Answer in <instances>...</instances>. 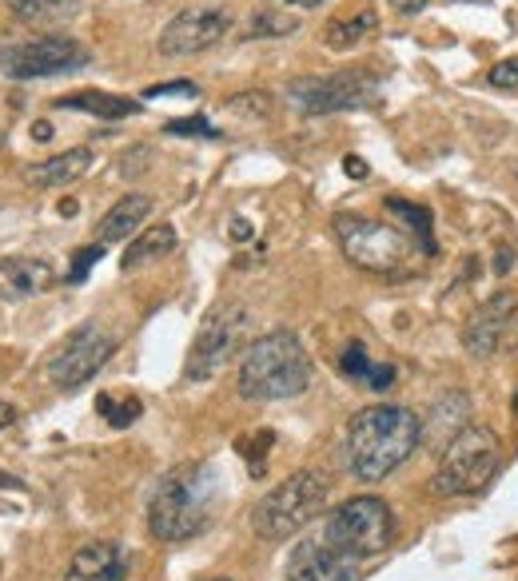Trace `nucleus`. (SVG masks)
<instances>
[{
  "mask_svg": "<svg viewBox=\"0 0 518 581\" xmlns=\"http://www.w3.org/2000/svg\"><path fill=\"white\" fill-rule=\"evenodd\" d=\"M422 422L407 407H367L347 427V467L359 482H383L419 450Z\"/></svg>",
  "mask_w": 518,
  "mask_h": 581,
  "instance_id": "obj_1",
  "label": "nucleus"
},
{
  "mask_svg": "<svg viewBox=\"0 0 518 581\" xmlns=\"http://www.w3.org/2000/svg\"><path fill=\"white\" fill-rule=\"evenodd\" d=\"M311 387V359L291 331H268L240 359V399L283 402Z\"/></svg>",
  "mask_w": 518,
  "mask_h": 581,
  "instance_id": "obj_2",
  "label": "nucleus"
},
{
  "mask_svg": "<svg viewBox=\"0 0 518 581\" xmlns=\"http://www.w3.org/2000/svg\"><path fill=\"white\" fill-rule=\"evenodd\" d=\"M216 494V474L211 467L196 462V467H180L163 478L148 505V530L160 542H183L203 530L208 522V505Z\"/></svg>",
  "mask_w": 518,
  "mask_h": 581,
  "instance_id": "obj_3",
  "label": "nucleus"
},
{
  "mask_svg": "<svg viewBox=\"0 0 518 581\" xmlns=\"http://www.w3.org/2000/svg\"><path fill=\"white\" fill-rule=\"evenodd\" d=\"M502 442L490 427H462L447 447H442L439 470L431 478L435 498H462L487 490V482L499 474Z\"/></svg>",
  "mask_w": 518,
  "mask_h": 581,
  "instance_id": "obj_4",
  "label": "nucleus"
},
{
  "mask_svg": "<svg viewBox=\"0 0 518 581\" xmlns=\"http://www.w3.org/2000/svg\"><path fill=\"white\" fill-rule=\"evenodd\" d=\"M327 505V478L319 470H296L288 482H279L271 494H263L251 510V530L268 542L299 534L308 522H316Z\"/></svg>",
  "mask_w": 518,
  "mask_h": 581,
  "instance_id": "obj_5",
  "label": "nucleus"
},
{
  "mask_svg": "<svg viewBox=\"0 0 518 581\" xmlns=\"http://www.w3.org/2000/svg\"><path fill=\"white\" fill-rule=\"evenodd\" d=\"M323 542L336 545L347 558H375L395 542V514L383 498L359 494L351 502H343L336 514L327 518Z\"/></svg>",
  "mask_w": 518,
  "mask_h": 581,
  "instance_id": "obj_6",
  "label": "nucleus"
},
{
  "mask_svg": "<svg viewBox=\"0 0 518 581\" xmlns=\"http://www.w3.org/2000/svg\"><path fill=\"white\" fill-rule=\"evenodd\" d=\"M336 236L343 256L371 276H399L411 259V239L404 231L367 216H336Z\"/></svg>",
  "mask_w": 518,
  "mask_h": 581,
  "instance_id": "obj_7",
  "label": "nucleus"
},
{
  "mask_svg": "<svg viewBox=\"0 0 518 581\" xmlns=\"http://www.w3.org/2000/svg\"><path fill=\"white\" fill-rule=\"evenodd\" d=\"M375 96H379V80L363 68H347L336 77H299L283 88V100L303 116L356 112V108H371Z\"/></svg>",
  "mask_w": 518,
  "mask_h": 581,
  "instance_id": "obj_8",
  "label": "nucleus"
},
{
  "mask_svg": "<svg viewBox=\"0 0 518 581\" xmlns=\"http://www.w3.org/2000/svg\"><path fill=\"white\" fill-rule=\"evenodd\" d=\"M251 323V311L243 303H223L216 311H208V319L200 323L192 339V354H188V367H183V379L188 382H208L231 362V354L240 351V339Z\"/></svg>",
  "mask_w": 518,
  "mask_h": 581,
  "instance_id": "obj_9",
  "label": "nucleus"
},
{
  "mask_svg": "<svg viewBox=\"0 0 518 581\" xmlns=\"http://www.w3.org/2000/svg\"><path fill=\"white\" fill-rule=\"evenodd\" d=\"M112 351H116L112 334H108L100 323H84V327H77V331L64 334V343L52 351L44 374H49V382L57 391H80L84 382L97 379V371L104 367Z\"/></svg>",
  "mask_w": 518,
  "mask_h": 581,
  "instance_id": "obj_10",
  "label": "nucleus"
},
{
  "mask_svg": "<svg viewBox=\"0 0 518 581\" xmlns=\"http://www.w3.org/2000/svg\"><path fill=\"white\" fill-rule=\"evenodd\" d=\"M88 64V48L72 37H32L20 44L0 48V72L9 80H40L60 77V72H77Z\"/></svg>",
  "mask_w": 518,
  "mask_h": 581,
  "instance_id": "obj_11",
  "label": "nucleus"
},
{
  "mask_svg": "<svg viewBox=\"0 0 518 581\" xmlns=\"http://www.w3.org/2000/svg\"><path fill=\"white\" fill-rule=\"evenodd\" d=\"M231 32V12L216 9V4H192V9L176 12L160 32V57H200L208 48H216Z\"/></svg>",
  "mask_w": 518,
  "mask_h": 581,
  "instance_id": "obj_12",
  "label": "nucleus"
},
{
  "mask_svg": "<svg viewBox=\"0 0 518 581\" xmlns=\"http://www.w3.org/2000/svg\"><path fill=\"white\" fill-rule=\"evenodd\" d=\"M515 311H518L515 291H499V295H490L479 311L470 314V323L462 327V347H467L470 359H490V354L499 351V343L510 331Z\"/></svg>",
  "mask_w": 518,
  "mask_h": 581,
  "instance_id": "obj_13",
  "label": "nucleus"
},
{
  "mask_svg": "<svg viewBox=\"0 0 518 581\" xmlns=\"http://www.w3.org/2000/svg\"><path fill=\"white\" fill-rule=\"evenodd\" d=\"M359 578V565L356 558L339 553L336 545L327 542H299L288 558V581H356Z\"/></svg>",
  "mask_w": 518,
  "mask_h": 581,
  "instance_id": "obj_14",
  "label": "nucleus"
},
{
  "mask_svg": "<svg viewBox=\"0 0 518 581\" xmlns=\"http://www.w3.org/2000/svg\"><path fill=\"white\" fill-rule=\"evenodd\" d=\"M52 283H57V268H52L49 259H29V256L0 259V299L4 303L32 299L40 291H49Z\"/></svg>",
  "mask_w": 518,
  "mask_h": 581,
  "instance_id": "obj_15",
  "label": "nucleus"
},
{
  "mask_svg": "<svg viewBox=\"0 0 518 581\" xmlns=\"http://www.w3.org/2000/svg\"><path fill=\"white\" fill-rule=\"evenodd\" d=\"M92 160H97L92 148H68V152H60V156L29 163V168H24V180L40 191H57V188H68V183L84 180V176L92 172Z\"/></svg>",
  "mask_w": 518,
  "mask_h": 581,
  "instance_id": "obj_16",
  "label": "nucleus"
},
{
  "mask_svg": "<svg viewBox=\"0 0 518 581\" xmlns=\"http://www.w3.org/2000/svg\"><path fill=\"white\" fill-rule=\"evenodd\" d=\"M128 558L116 542H88L72 553L64 581H124Z\"/></svg>",
  "mask_w": 518,
  "mask_h": 581,
  "instance_id": "obj_17",
  "label": "nucleus"
},
{
  "mask_svg": "<svg viewBox=\"0 0 518 581\" xmlns=\"http://www.w3.org/2000/svg\"><path fill=\"white\" fill-rule=\"evenodd\" d=\"M152 216V200L148 196H140V191H128V196H120V200L112 203V211H108L104 220H100V243H120V239L132 236L140 223Z\"/></svg>",
  "mask_w": 518,
  "mask_h": 581,
  "instance_id": "obj_18",
  "label": "nucleus"
},
{
  "mask_svg": "<svg viewBox=\"0 0 518 581\" xmlns=\"http://www.w3.org/2000/svg\"><path fill=\"white\" fill-rule=\"evenodd\" d=\"M60 112H88V116H100V120H124V116L140 112V100H128V96H112V92H68L57 100Z\"/></svg>",
  "mask_w": 518,
  "mask_h": 581,
  "instance_id": "obj_19",
  "label": "nucleus"
},
{
  "mask_svg": "<svg viewBox=\"0 0 518 581\" xmlns=\"http://www.w3.org/2000/svg\"><path fill=\"white\" fill-rule=\"evenodd\" d=\"M168 251H176V228H172V223H160V228L140 231V236L128 243L124 259H120V268L136 271V268H145V263H156V259H163Z\"/></svg>",
  "mask_w": 518,
  "mask_h": 581,
  "instance_id": "obj_20",
  "label": "nucleus"
},
{
  "mask_svg": "<svg viewBox=\"0 0 518 581\" xmlns=\"http://www.w3.org/2000/svg\"><path fill=\"white\" fill-rule=\"evenodd\" d=\"M4 4L24 24H64L80 12V0H4Z\"/></svg>",
  "mask_w": 518,
  "mask_h": 581,
  "instance_id": "obj_21",
  "label": "nucleus"
},
{
  "mask_svg": "<svg viewBox=\"0 0 518 581\" xmlns=\"http://www.w3.org/2000/svg\"><path fill=\"white\" fill-rule=\"evenodd\" d=\"M375 24H379V17H375L371 9L356 12V17H339L323 29V44L331 48V52H347V48H356L359 40L371 37Z\"/></svg>",
  "mask_w": 518,
  "mask_h": 581,
  "instance_id": "obj_22",
  "label": "nucleus"
},
{
  "mask_svg": "<svg viewBox=\"0 0 518 581\" xmlns=\"http://www.w3.org/2000/svg\"><path fill=\"white\" fill-rule=\"evenodd\" d=\"M387 211L391 216H399V220L407 223V228L419 236V251L422 256H435V236H431V211L422 208V203H411V200H387Z\"/></svg>",
  "mask_w": 518,
  "mask_h": 581,
  "instance_id": "obj_23",
  "label": "nucleus"
},
{
  "mask_svg": "<svg viewBox=\"0 0 518 581\" xmlns=\"http://www.w3.org/2000/svg\"><path fill=\"white\" fill-rule=\"evenodd\" d=\"M467 419H470V402H467V394H459V391H451L447 399H439L435 402V410H431V430H435V439L442 434V427H447V434H459L462 427H467Z\"/></svg>",
  "mask_w": 518,
  "mask_h": 581,
  "instance_id": "obj_24",
  "label": "nucleus"
},
{
  "mask_svg": "<svg viewBox=\"0 0 518 581\" xmlns=\"http://www.w3.org/2000/svg\"><path fill=\"white\" fill-rule=\"evenodd\" d=\"M248 32L256 40H283L291 37V32H299V17H291V12H279V9H263L251 17Z\"/></svg>",
  "mask_w": 518,
  "mask_h": 581,
  "instance_id": "obj_25",
  "label": "nucleus"
},
{
  "mask_svg": "<svg viewBox=\"0 0 518 581\" xmlns=\"http://www.w3.org/2000/svg\"><path fill=\"white\" fill-rule=\"evenodd\" d=\"M97 410L104 414L108 422H112L116 430H124V427H132L140 414H145V407H140V399H124V402H116L112 394H100L97 399Z\"/></svg>",
  "mask_w": 518,
  "mask_h": 581,
  "instance_id": "obj_26",
  "label": "nucleus"
},
{
  "mask_svg": "<svg viewBox=\"0 0 518 581\" xmlns=\"http://www.w3.org/2000/svg\"><path fill=\"white\" fill-rule=\"evenodd\" d=\"M228 112L248 116V120H268V116H271V96L268 92H240V96H231Z\"/></svg>",
  "mask_w": 518,
  "mask_h": 581,
  "instance_id": "obj_27",
  "label": "nucleus"
},
{
  "mask_svg": "<svg viewBox=\"0 0 518 581\" xmlns=\"http://www.w3.org/2000/svg\"><path fill=\"white\" fill-rule=\"evenodd\" d=\"M339 367H343V374H351L356 382H367V374H371L375 362L367 359L363 343H351V347L343 351V359H339Z\"/></svg>",
  "mask_w": 518,
  "mask_h": 581,
  "instance_id": "obj_28",
  "label": "nucleus"
},
{
  "mask_svg": "<svg viewBox=\"0 0 518 581\" xmlns=\"http://www.w3.org/2000/svg\"><path fill=\"white\" fill-rule=\"evenodd\" d=\"M100 259H104V243H92V248H80L77 256H72V271H68V279H72V283H84L88 271L97 268Z\"/></svg>",
  "mask_w": 518,
  "mask_h": 581,
  "instance_id": "obj_29",
  "label": "nucleus"
},
{
  "mask_svg": "<svg viewBox=\"0 0 518 581\" xmlns=\"http://www.w3.org/2000/svg\"><path fill=\"white\" fill-rule=\"evenodd\" d=\"M168 136H196V140H216V128L203 120V116H188V120H172V124L163 128Z\"/></svg>",
  "mask_w": 518,
  "mask_h": 581,
  "instance_id": "obj_30",
  "label": "nucleus"
},
{
  "mask_svg": "<svg viewBox=\"0 0 518 581\" xmlns=\"http://www.w3.org/2000/svg\"><path fill=\"white\" fill-rule=\"evenodd\" d=\"M160 96H188V100H196L200 96V88L192 84V80H168V84H152L145 92V100H160Z\"/></svg>",
  "mask_w": 518,
  "mask_h": 581,
  "instance_id": "obj_31",
  "label": "nucleus"
},
{
  "mask_svg": "<svg viewBox=\"0 0 518 581\" xmlns=\"http://www.w3.org/2000/svg\"><path fill=\"white\" fill-rule=\"evenodd\" d=\"M487 80H490V88H518V57L515 60H502V64H495L487 72Z\"/></svg>",
  "mask_w": 518,
  "mask_h": 581,
  "instance_id": "obj_32",
  "label": "nucleus"
},
{
  "mask_svg": "<svg viewBox=\"0 0 518 581\" xmlns=\"http://www.w3.org/2000/svg\"><path fill=\"white\" fill-rule=\"evenodd\" d=\"M391 382H395V367H391V362H375L363 387H367V391H379V394H383V391H391Z\"/></svg>",
  "mask_w": 518,
  "mask_h": 581,
  "instance_id": "obj_33",
  "label": "nucleus"
},
{
  "mask_svg": "<svg viewBox=\"0 0 518 581\" xmlns=\"http://www.w3.org/2000/svg\"><path fill=\"white\" fill-rule=\"evenodd\" d=\"M387 4H391V9L399 12V17H419V12L427 9L431 0H387Z\"/></svg>",
  "mask_w": 518,
  "mask_h": 581,
  "instance_id": "obj_34",
  "label": "nucleus"
},
{
  "mask_svg": "<svg viewBox=\"0 0 518 581\" xmlns=\"http://www.w3.org/2000/svg\"><path fill=\"white\" fill-rule=\"evenodd\" d=\"M343 172L351 176V180H367V160H363V156H347Z\"/></svg>",
  "mask_w": 518,
  "mask_h": 581,
  "instance_id": "obj_35",
  "label": "nucleus"
},
{
  "mask_svg": "<svg viewBox=\"0 0 518 581\" xmlns=\"http://www.w3.org/2000/svg\"><path fill=\"white\" fill-rule=\"evenodd\" d=\"M12 422H17V407H12V402H0V430L12 427Z\"/></svg>",
  "mask_w": 518,
  "mask_h": 581,
  "instance_id": "obj_36",
  "label": "nucleus"
},
{
  "mask_svg": "<svg viewBox=\"0 0 518 581\" xmlns=\"http://www.w3.org/2000/svg\"><path fill=\"white\" fill-rule=\"evenodd\" d=\"M251 236V223L248 220H236L231 223V239H248Z\"/></svg>",
  "mask_w": 518,
  "mask_h": 581,
  "instance_id": "obj_37",
  "label": "nucleus"
},
{
  "mask_svg": "<svg viewBox=\"0 0 518 581\" xmlns=\"http://www.w3.org/2000/svg\"><path fill=\"white\" fill-rule=\"evenodd\" d=\"M0 490H20V482L12 474H4V470H0Z\"/></svg>",
  "mask_w": 518,
  "mask_h": 581,
  "instance_id": "obj_38",
  "label": "nucleus"
},
{
  "mask_svg": "<svg viewBox=\"0 0 518 581\" xmlns=\"http://www.w3.org/2000/svg\"><path fill=\"white\" fill-rule=\"evenodd\" d=\"M32 132H37V140H52V128H49V124H44V120H40V124H37V128H32Z\"/></svg>",
  "mask_w": 518,
  "mask_h": 581,
  "instance_id": "obj_39",
  "label": "nucleus"
},
{
  "mask_svg": "<svg viewBox=\"0 0 518 581\" xmlns=\"http://www.w3.org/2000/svg\"><path fill=\"white\" fill-rule=\"evenodd\" d=\"M291 4H296V9H316L319 0H291Z\"/></svg>",
  "mask_w": 518,
  "mask_h": 581,
  "instance_id": "obj_40",
  "label": "nucleus"
},
{
  "mask_svg": "<svg viewBox=\"0 0 518 581\" xmlns=\"http://www.w3.org/2000/svg\"><path fill=\"white\" fill-rule=\"evenodd\" d=\"M208 581H231V578H208Z\"/></svg>",
  "mask_w": 518,
  "mask_h": 581,
  "instance_id": "obj_41",
  "label": "nucleus"
},
{
  "mask_svg": "<svg viewBox=\"0 0 518 581\" xmlns=\"http://www.w3.org/2000/svg\"><path fill=\"white\" fill-rule=\"evenodd\" d=\"M0 148H4V132H0Z\"/></svg>",
  "mask_w": 518,
  "mask_h": 581,
  "instance_id": "obj_42",
  "label": "nucleus"
},
{
  "mask_svg": "<svg viewBox=\"0 0 518 581\" xmlns=\"http://www.w3.org/2000/svg\"><path fill=\"white\" fill-rule=\"evenodd\" d=\"M515 410H518V399H515Z\"/></svg>",
  "mask_w": 518,
  "mask_h": 581,
  "instance_id": "obj_43",
  "label": "nucleus"
}]
</instances>
